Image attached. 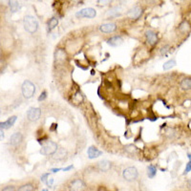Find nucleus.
<instances>
[{
	"label": "nucleus",
	"mask_w": 191,
	"mask_h": 191,
	"mask_svg": "<svg viewBox=\"0 0 191 191\" xmlns=\"http://www.w3.org/2000/svg\"><path fill=\"white\" fill-rule=\"evenodd\" d=\"M24 29L29 34H34L38 30V22L32 15H26L23 20Z\"/></svg>",
	"instance_id": "nucleus-1"
},
{
	"label": "nucleus",
	"mask_w": 191,
	"mask_h": 191,
	"mask_svg": "<svg viewBox=\"0 0 191 191\" xmlns=\"http://www.w3.org/2000/svg\"><path fill=\"white\" fill-rule=\"evenodd\" d=\"M21 92L25 99H32L35 94V85L30 80H25L21 86Z\"/></svg>",
	"instance_id": "nucleus-2"
},
{
	"label": "nucleus",
	"mask_w": 191,
	"mask_h": 191,
	"mask_svg": "<svg viewBox=\"0 0 191 191\" xmlns=\"http://www.w3.org/2000/svg\"><path fill=\"white\" fill-rule=\"evenodd\" d=\"M58 149V146L55 142L48 141L42 144V146H41V149H40V154L45 155V156L54 155Z\"/></svg>",
	"instance_id": "nucleus-3"
},
{
	"label": "nucleus",
	"mask_w": 191,
	"mask_h": 191,
	"mask_svg": "<svg viewBox=\"0 0 191 191\" xmlns=\"http://www.w3.org/2000/svg\"><path fill=\"white\" fill-rule=\"evenodd\" d=\"M138 176H139L138 169L134 166L127 167L123 170V172H122L123 179L128 181V182H133V181H135L138 178Z\"/></svg>",
	"instance_id": "nucleus-4"
},
{
	"label": "nucleus",
	"mask_w": 191,
	"mask_h": 191,
	"mask_svg": "<svg viewBox=\"0 0 191 191\" xmlns=\"http://www.w3.org/2000/svg\"><path fill=\"white\" fill-rule=\"evenodd\" d=\"M97 15V12L93 8H85L79 11L76 13L77 18H94Z\"/></svg>",
	"instance_id": "nucleus-5"
},
{
	"label": "nucleus",
	"mask_w": 191,
	"mask_h": 191,
	"mask_svg": "<svg viewBox=\"0 0 191 191\" xmlns=\"http://www.w3.org/2000/svg\"><path fill=\"white\" fill-rule=\"evenodd\" d=\"M85 187L86 185L84 182L80 179H76L74 181H72L69 185L70 191H84Z\"/></svg>",
	"instance_id": "nucleus-6"
},
{
	"label": "nucleus",
	"mask_w": 191,
	"mask_h": 191,
	"mask_svg": "<svg viewBox=\"0 0 191 191\" xmlns=\"http://www.w3.org/2000/svg\"><path fill=\"white\" fill-rule=\"evenodd\" d=\"M41 116V109L37 107H32L30 108L27 113V118L30 121H37L39 120Z\"/></svg>",
	"instance_id": "nucleus-7"
},
{
	"label": "nucleus",
	"mask_w": 191,
	"mask_h": 191,
	"mask_svg": "<svg viewBox=\"0 0 191 191\" xmlns=\"http://www.w3.org/2000/svg\"><path fill=\"white\" fill-rule=\"evenodd\" d=\"M23 141V136L20 132H15L10 138V144L13 146H17Z\"/></svg>",
	"instance_id": "nucleus-8"
},
{
	"label": "nucleus",
	"mask_w": 191,
	"mask_h": 191,
	"mask_svg": "<svg viewBox=\"0 0 191 191\" xmlns=\"http://www.w3.org/2000/svg\"><path fill=\"white\" fill-rule=\"evenodd\" d=\"M100 32L105 33V34L113 33L117 30V25L115 23H105L100 26Z\"/></svg>",
	"instance_id": "nucleus-9"
},
{
	"label": "nucleus",
	"mask_w": 191,
	"mask_h": 191,
	"mask_svg": "<svg viewBox=\"0 0 191 191\" xmlns=\"http://www.w3.org/2000/svg\"><path fill=\"white\" fill-rule=\"evenodd\" d=\"M142 15V9L140 7H134L127 13V16L131 19H138Z\"/></svg>",
	"instance_id": "nucleus-10"
},
{
	"label": "nucleus",
	"mask_w": 191,
	"mask_h": 191,
	"mask_svg": "<svg viewBox=\"0 0 191 191\" xmlns=\"http://www.w3.org/2000/svg\"><path fill=\"white\" fill-rule=\"evenodd\" d=\"M145 37H146V40L149 43V45L154 46L157 43L158 37H157V34L153 32V31H147V32L145 33Z\"/></svg>",
	"instance_id": "nucleus-11"
},
{
	"label": "nucleus",
	"mask_w": 191,
	"mask_h": 191,
	"mask_svg": "<svg viewBox=\"0 0 191 191\" xmlns=\"http://www.w3.org/2000/svg\"><path fill=\"white\" fill-rule=\"evenodd\" d=\"M87 154H88V158L93 160V159H96L97 157H100L102 155V152L100 151L99 149L95 146H90L88 148V150H87Z\"/></svg>",
	"instance_id": "nucleus-12"
},
{
	"label": "nucleus",
	"mask_w": 191,
	"mask_h": 191,
	"mask_svg": "<svg viewBox=\"0 0 191 191\" xmlns=\"http://www.w3.org/2000/svg\"><path fill=\"white\" fill-rule=\"evenodd\" d=\"M123 42V39L121 38V37H113L111 38H109L107 40V44L112 46V47H118V46H121Z\"/></svg>",
	"instance_id": "nucleus-13"
},
{
	"label": "nucleus",
	"mask_w": 191,
	"mask_h": 191,
	"mask_svg": "<svg viewBox=\"0 0 191 191\" xmlns=\"http://www.w3.org/2000/svg\"><path fill=\"white\" fill-rule=\"evenodd\" d=\"M111 166H112L111 163L109 161H107V160H102V161L99 162V163H97V167H99V169L101 170V171H103V172L109 171V170L111 169Z\"/></svg>",
	"instance_id": "nucleus-14"
},
{
	"label": "nucleus",
	"mask_w": 191,
	"mask_h": 191,
	"mask_svg": "<svg viewBox=\"0 0 191 191\" xmlns=\"http://www.w3.org/2000/svg\"><path fill=\"white\" fill-rule=\"evenodd\" d=\"M17 120V117L16 116H13L11 118H9L8 120L5 121V122H1L0 123V125H1V129H9L11 126H13L14 124V122L16 121Z\"/></svg>",
	"instance_id": "nucleus-15"
},
{
	"label": "nucleus",
	"mask_w": 191,
	"mask_h": 191,
	"mask_svg": "<svg viewBox=\"0 0 191 191\" xmlns=\"http://www.w3.org/2000/svg\"><path fill=\"white\" fill-rule=\"evenodd\" d=\"M67 156V151L64 148H58L56 152L53 155V158L55 160H58V161H61V160H64Z\"/></svg>",
	"instance_id": "nucleus-16"
},
{
	"label": "nucleus",
	"mask_w": 191,
	"mask_h": 191,
	"mask_svg": "<svg viewBox=\"0 0 191 191\" xmlns=\"http://www.w3.org/2000/svg\"><path fill=\"white\" fill-rule=\"evenodd\" d=\"M181 87L183 90H190L191 89V77H185L181 81Z\"/></svg>",
	"instance_id": "nucleus-17"
},
{
	"label": "nucleus",
	"mask_w": 191,
	"mask_h": 191,
	"mask_svg": "<svg viewBox=\"0 0 191 191\" xmlns=\"http://www.w3.org/2000/svg\"><path fill=\"white\" fill-rule=\"evenodd\" d=\"M9 6L11 8V11L13 13H15L18 11V9L20 8L18 0H9Z\"/></svg>",
	"instance_id": "nucleus-18"
},
{
	"label": "nucleus",
	"mask_w": 191,
	"mask_h": 191,
	"mask_svg": "<svg viewBox=\"0 0 191 191\" xmlns=\"http://www.w3.org/2000/svg\"><path fill=\"white\" fill-rule=\"evenodd\" d=\"M176 65H177L176 60H175V59H170V60L166 61V62L163 64V70L167 71V70H170L171 68H173V67H175Z\"/></svg>",
	"instance_id": "nucleus-19"
},
{
	"label": "nucleus",
	"mask_w": 191,
	"mask_h": 191,
	"mask_svg": "<svg viewBox=\"0 0 191 191\" xmlns=\"http://www.w3.org/2000/svg\"><path fill=\"white\" fill-rule=\"evenodd\" d=\"M156 174H157V167L155 166H149L147 167V175H148V177L149 178H154L155 176H156Z\"/></svg>",
	"instance_id": "nucleus-20"
},
{
	"label": "nucleus",
	"mask_w": 191,
	"mask_h": 191,
	"mask_svg": "<svg viewBox=\"0 0 191 191\" xmlns=\"http://www.w3.org/2000/svg\"><path fill=\"white\" fill-rule=\"evenodd\" d=\"M180 32L181 33H187V31L190 29V25H189V23L188 22H187V21H184V22H182L180 24Z\"/></svg>",
	"instance_id": "nucleus-21"
},
{
	"label": "nucleus",
	"mask_w": 191,
	"mask_h": 191,
	"mask_svg": "<svg viewBox=\"0 0 191 191\" xmlns=\"http://www.w3.org/2000/svg\"><path fill=\"white\" fill-rule=\"evenodd\" d=\"M58 18H55V17H53L52 19H50V21L48 23V26H49V29L50 30H53L55 29L56 26H58Z\"/></svg>",
	"instance_id": "nucleus-22"
},
{
	"label": "nucleus",
	"mask_w": 191,
	"mask_h": 191,
	"mask_svg": "<svg viewBox=\"0 0 191 191\" xmlns=\"http://www.w3.org/2000/svg\"><path fill=\"white\" fill-rule=\"evenodd\" d=\"M34 187L33 184H23L22 187H20L18 191H34Z\"/></svg>",
	"instance_id": "nucleus-23"
},
{
	"label": "nucleus",
	"mask_w": 191,
	"mask_h": 191,
	"mask_svg": "<svg viewBox=\"0 0 191 191\" xmlns=\"http://www.w3.org/2000/svg\"><path fill=\"white\" fill-rule=\"evenodd\" d=\"M187 156L189 158V162L187 163V166H185V169H184V175H187L188 172L191 171V154H187Z\"/></svg>",
	"instance_id": "nucleus-24"
},
{
	"label": "nucleus",
	"mask_w": 191,
	"mask_h": 191,
	"mask_svg": "<svg viewBox=\"0 0 191 191\" xmlns=\"http://www.w3.org/2000/svg\"><path fill=\"white\" fill-rule=\"evenodd\" d=\"M175 134H176V132H175L174 129L172 128H168L166 129V135L169 138H174L175 137Z\"/></svg>",
	"instance_id": "nucleus-25"
},
{
	"label": "nucleus",
	"mask_w": 191,
	"mask_h": 191,
	"mask_svg": "<svg viewBox=\"0 0 191 191\" xmlns=\"http://www.w3.org/2000/svg\"><path fill=\"white\" fill-rule=\"evenodd\" d=\"M46 97H47V92H46V91H43V92L40 94L39 97H38V101H43V100L46 99Z\"/></svg>",
	"instance_id": "nucleus-26"
},
{
	"label": "nucleus",
	"mask_w": 191,
	"mask_h": 191,
	"mask_svg": "<svg viewBox=\"0 0 191 191\" xmlns=\"http://www.w3.org/2000/svg\"><path fill=\"white\" fill-rule=\"evenodd\" d=\"M1 191H15V188H14V187H13V185H9V187H4Z\"/></svg>",
	"instance_id": "nucleus-27"
},
{
	"label": "nucleus",
	"mask_w": 191,
	"mask_h": 191,
	"mask_svg": "<svg viewBox=\"0 0 191 191\" xmlns=\"http://www.w3.org/2000/svg\"><path fill=\"white\" fill-rule=\"evenodd\" d=\"M49 175H50L49 173H45V174H43L42 176H41V181H42L43 183H46V182H47V180H48L47 178L49 177Z\"/></svg>",
	"instance_id": "nucleus-28"
},
{
	"label": "nucleus",
	"mask_w": 191,
	"mask_h": 191,
	"mask_svg": "<svg viewBox=\"0 0 191 191\" xmlns=\"http://www.w3.org/2000/svg\"><path fill=\"white\" fill-rule=\"evenodd\" d=\"M54 182H55V180H54V179H48V180H47V182H46V184H47L49 187H51L52 185H53Z\"/></svg>",
	"instance_id": "nucleus-29"
},
{
	"label": "nucleus",
	"mask_w": 191,
	"mask_h": 191,
	"mask_svg": "<svg viewBox=\"0 0 191 191\" xmlns=\"http://www.w3.org/2000/svg\"><path fill=\"white\" fill-rule=\"evenodd\" d=\"M168 49H169V47H168V46H166V47H163L162 50H161V54L163 55H166V52L168 51Z\"/></svg>",
	"instance_id": "nucleus-30"
},
{
	"label": "nucleus",
	"mask_w": 191,
	"mask_h": 191,
	"mask_svg": "<svg viewBox=\"0 0 191 191\" xmlns=\"http://www.w3.org/2000/svg\"><path fill=\"white\" fill-rule=\"evenodd\" d=\"M111 0H99V4L100 5H106L108 3H110Z\"/></svg>",
	"instance_id": "nucleus-31"
},
{
	"label": "nucleus",
	"mask_w": 191,
	"mask_h": 191,
	"mask_svg": "<svg viewBox=\"0 0 191 191\" xmlns=\"http://www.w3.org/2000/svg\"><path fill=\"white\" fill-rule=\"evenodd\" d=\"M60 170H62V168H52L51 171L53 172V173H56V172L60 171Z\"/></svg>",
	"instance_id": "nucleus-32"
},
{
	"label": "nucleus",
	"mask_w": 191,
	"mask_h": 191,
	"mask_svg": "<svg viewBox=\"0 0 191 191\" xmlns=\"http://www.w3.org/2000/svg\"><path fill=\"white\" fill-rule=\"evenodd\" d=\"M73 167H74L73 166H67L65 168H62V171H69V170H71Z\"/></svg>",
	"instance_id": "nucleus-33"
},
{
	"label": "nucleus",
	"mask_w": 191,
	"mask_h": 191,
	"mask_svg": "<svg viewBox=\"0 0 191 191\" xmlns=\"http://www.w3.org/2000/svg\"><path fill=\"white\" fill-rule=\"evenodd\" d=\"M188 185H189V187L191 188V178H190L189 181H188Z\"/></svg>",
	"instance_id": "nucleus-34"
},
{
	"label": "nucleus",
	"mask_w": 191,
	"mask_h": 191,
	"mask_svg": "<svg viewBox=\"0 0 191 191\" xmlns=\"http://www.w3.org/2000/svg\"><path fill=\"white\" fill-rule=\"evenodd\" d=\"M42 191H48L47 189H42Z\"/></svg>",
	"instance_id": "nucleus-35"
}]
</instances>
